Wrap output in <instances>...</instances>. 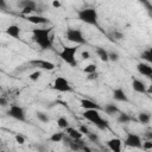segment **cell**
Returning a JSON list of instances; mask_svg holds the SVG:
<instances>
[{"instance_id":"29","label":"cell","mask_w":152,"mask_h":152,"mask_svg":"<svg viewBox=\"0 0 152 152\" xmlns=\"http://www.w3.org/2000/svg\"><path fill=\"white\" fill-rule=\"evenodd\" d=\"M87 138H88L91 142H99V141H100L99 135H97L96 133H93V132H89V133L87 134Z\"/></svg>"},{"instance_id":"18","label":"cell","mask_w":152,"mask_h":152,"mask_svg":"<svg viewBox=\"0 0 152 152\" xmlns=\"http://www.w3.org/2000/svg\"><path fill=\"white\" fill-rule=\"evenodd\" d=\"M103 110H104V113L108 114V115H114V114H116V113L120 112L119 107H118L116 104H114V103H107V104L104 106Z\"/></svg>"},{"instance_id":"1","label":"cell","mask_w":152,"mask_h":152,"mask_svg":"<svg viewBox=\"0 0 152 152\" xmlns=\"http://www.w3.org/2000/svg\"><path fill=\"white\" fill-rule=\"evenodd\" d=\"M52 28H33L32 30V39L33 42L43 50H49L52 48V39H51Z\"/></svg>"},{"instance_id":"14","label":"cell","mask_w":152,"mask_h":152,"mask_svg":"<svg viewBox=\"0 0 152 152\" xmlns=\"http://www.w3.org/2000/svg\"><path fill=\"white\" fill-rule=\"evenodd\" d=\"M113 97L115 101H119V102H128V96L126 95V93L122 88L114 89L113 90Z\"/></svg>"},{"instance_id":"22","label":"cell","mask_w":152,"mask_h":152,"mask_svg":"<svg viewBox=\"0 0 152 152\" xmlns=\"http://www.w3.org/2000/svg\"><path fill=\"white\" fill-rule=\"evenodd\" d=\"M63 139H64L63 132H56L50 137V141H52V142H61Z\"/></svg>"},{"instance_id":"3","label":"cell","mask_w":152,"mask_h":152,"mask_svg":"<svg viewBox=\"0 0 152 152\" xmlns=\"http://www.w3.org/2000/svg\"><path fill=\"white\" fill-rule=\"evenodd\" d=\"M77 17L81 21L88 24V25H94L99 26V14L95 8H83L77 12Z\"/></svg>"},{"instance_id":"30","label":"cell","mask_w":152,"mask_h":152,"mask_svg":"<svg viewBox=\"0 0 152 152\" xmlns=\"http://www.w3.org/2000/svg\"><path fill=\"white\" fill-rule=\"evenodd\" d=\"M119 53L118 52H115V51H110V52H108V59L109 61H112V62H118L119 61Z\"/></svg>"},{"instance_id":"16","label":"cell","mask_w":152,"mask_h":152,"mask_svg":"<svg viewBox=\"0 0 152 152\" xmlns=\"http://www.w3.org/2000/svg\"><path fill=\"white\" fill-rule=\"evenodd\" d=\"M6 33L13 38H19L20 37V27L15 24H12L6 27Z\"/></svg>"},{"instance_id":"10","label":"cell","mask_w":152,"mask_h":152,"mask_svg":"<svg viewBox=\"0 0 152 152\" xmlns=\"http://www.w3.org/2000/svg\"><path fill=\"white\" fill-rule=\"evenodd\" d=\"M25 19L31 23V24H34V25H46L49 24V19L44 15H39V14H28V15H25Z\"/></svg>"},{"instance_id":"36","label":"cell","mask_w":152,"mask_h":152,"mask_svg":"<svg viewBox=\"0 0 152 152\" xmlns=\"http://www.w3.org/2000/svg\"><path fill=\"white\" fill-rule=\"evenodd\" d=\"M113 36H114V38H115V39H118V40L124 39V34H122L121 32H119V31H115V32L113 33Z\"/></svg>"},{"instance_id":"8","label":"cell","mask_w":152,"mask_h":152,"mask_svg":"<svg viewBox=\"0 0 152 152\" xmlns=\"http://www.w3.org/2000/svg\"><path fill=\"white\" fill-rule=\"evenodd\" d=\"M125 145L128 147H133V148H141V138L138 134L134 133H127L126 138H125Z\"/></svg>"},{"instance_id":"42","label":"cell","mask_w":152,"mask_h":152,"mask_svg":"<svg viewBox=\"0 0 152 152\" xmlns=\"http://www.w3.org/2000/svg\"><path fill=\"white\" fill-rule=\"evenodd\" d=\"M0 89H1V87H0Z\"/></svg>"},{"instance_id":"27","label":"cell","mask_w":152,"mask_h":152,"mask_svg":"<svg viewBox=\"0 0 152 152\" xmlns=\"http://www.w3.org/2000/svg\"><path fill=\"white\" fill-rule=\"evenodd\" d=\"M96 70H97V66H96V64H94V63L88 64V65L83 69V71H84L86 74H91V72H95Z\"/></svg>"},{"instance_id":"24","label":"cell","mask_w":152,"mask_h":152,"mask_svg":"<svg viewBox=\"0 0 152 152\" xmlns=\"http://www.w3.org/2000/svg\"><path fill=\"white\" fill-rule=\"evenodd\" d=\"M19 6L23 8V7H31L33 10H36V2L33 0H21L19 2Z\"/></svg>"},{"instance_id":"31","label":"cell","mask_w":152,"mask_h":152,"mask_svg":"<svg viewBox=\"0 0 152 152\" xmlns=\"http://www.w3.org/2000/svg\"><path fill=\"white\" fill-rule=\"evenodd\" d=\"M34 10L33 8H31V7H23V10H21V14L25 17V15H28V14H32V12H33Z\"/></svg>"},{"instance_id":"33","label":"cell","mask_w":152,"mask_h":152,"mask_svg":"<svg viewBox=\"0 0 152 152\" xmlns=\"http://www.w3.org/2000/svg\"><path fill=\"white\" fill-rule=\"evenodd\" d=\"M78 129H80V132H81L82 134H84V135H87V134H88V133L90 132V131H89V128H88V127H87L86 125H81Z\"/></svg>"},{"instance_id":"28","label":"cell","mask_w":152,"mask_h":152,"mask_svg":"<svg viewBox=\"0 0 152 152\" xmlns=\"http://www.w3.org/2000/svg\"><path fill=\"white\" fill-rule=\"evenodd\" d=\"M40 76H42V71L40 70H36V71H33V72H31L28 75V78L31 81H38L40 78Z\"/></svg>"},{"instance_id":"37","label":"cell","mask_w":152,"mask_h":152,"mask_svg":"<svg viewBox=\"0 0 152 152\" xmlns=\"http://www.w3.org/2000/svg\"><path fill=\"white\" fill-rule=\"evenodd\" d=\"M87 75H88V76H87V78H88V80H96V78H97V76H99L97 71L91 72V74H87Z\"/></svg>"},{"instance_id":"19","label":"cell","mask_w":152,"mask_h":152,"mask_svg":"<svg viewBox=\"0 0 152 152\" xmlns=\"http://www.w3.org/2000/svg\"><path fill=\"white\" fill-rule=\"evenodd\" d=\"M118 121L120 124H128L131 121H134L133 116H131L129 114L125 113V112H119V116H118Z\"/></svg>"},{"instance_id":"5","label":"cell","mask_w":152,"mask_h":152,"mask_svg":"<svg viewBox=\"0 0 152 152\" xmlns=\"http://www.w3.org/2000/svg\"><path fill=\"white\" fill-rule=\"evenodd\" d=\"M65 38L71 42V43H75V44H84L86 43V39L81 32V30L78 28H74V27H69L66 31H65Z\"/></svg>"},{"instance_id":"13","label":"cell","mask_w":152,"mask_h":152,"mask_svg":"<svg viewBox=\"0 0 152 152\" xmlns=\"http://www.w3.org/2000/svg\"><path fill=\"white\" fill-rule=\"evenodd\" d=\"M107 146L110 151L113 152H121V146H122V141L119 138H113L109 139L107 141Z\"/></svg>"},{"instance_id":"25","label":"cell","mask_w":152,"mask_h":152,"mask_svg":"<svg viewBox=\"0 0 152 152\" xmlns=\"http://www.w3.org/2000/svg\"><path fill=\"white\" fill-rule=\"evenodd\" d=\"M36 116H37V119H38L40 122H43V124H46V122L50 121V118L48 116V114H45V113H43V112H37V113H36Z\"/></svg>"},{"instance_id":"23","label":"cell","mask_w":152,"mask_h":152,"mask_svg":"<svg viewBox=\"0 0 152 152\" xmlns=\"http://www.w3.org/2000/svg\"><path fill=\"white\" fill-rule=\"evenodd\" d=\"M141 58L145 59L147 63H151V62H152V49H147V50L142 51Z\"/></svg>"},{"instance_id":"4","label":"cell","mask_w":152,"mask_h":152,"mask_svg":"<svg viewBox=\"0 0 152 152\" xmlns=\"http://www.w3.org/2000/svg\"><path fill=\"white\" fill-rule=\"evenodd\" d=\"M78 48L77 46H64L63 50L59 52V57L69 65L76 66L77 61H76V53H77Z\"/></svg>"},{"instance_id":"6","label":"cell","mask_w":152,"mask_h":152,"mask_svg":"<svg viewBox=\"0 0 152 152\" xmlns=\"http://www.w3.org/2000/svg\"><path fill=\"white\" fill-rule=\"evenodd\" d=\"M52 88L57 91H61V93H70L72 91V87L70 84V82L62 77V76H57L52 83Z\"/></svg>"},{"instance_id":"32","label":"cell","mask_w":152,"mask_h":152,"mask_svg":"<svg viewBox=\"0 0 152 152\" xmlns=\"http://www.w3.org/2000/svg\"><path fill=\"white\" fill-rule=\"evenodd\" d=\"M141 148H144V150H152V140H147V141L142 142Z\"/></svg>"},{"instance_id":"39","label":"cell","mask_w":152,"mask_h":152,"mask_svg":"<svg viewBox=\"0 0 152 152\" xmlns=\"http://www.w3.org/2000/svg\"><path fill=\"white\" fill-rule=\"evenodd\" d=\"M61 5H62V4H61V1H59V0H53V1H52V6H53L55 8L61 7Z\"/></svg>"},{"instance_id":"21","label":"cell","mask_w":152,"mask_h":152,"mask_svg":"<svg viewBox=\"0 0 152 152\" xmlns=\"http://www.w3.org/2000/svg\"><path fill=\"white\" fill-rule=\"evenodd\" d=\"M96 55L100 57V59L101 61H103V62H108L109 59H108V51L106 50V49H103V48H97L96 49Z\"/></svg>"},{"instance_id":"35","label":"cell","mask_w":152,"mask_h":152,"mask_svg":"<svg viewBox=\"0 0 152 152\" xmlns=\"http://www.w3.org/2000/svg\"><path fill=\"white\" fill-rule=\"evenodd\" d=\"M7 104H8V100L6 97H4V96H0V106L1 107H6Z\"/></svg>"},{"instance_id":"38","label":"cell","mask_w":152,"mask_h":152,"mask_svg":"<svg viewBox=\"0 0 152 152\" xmlns=\"http://www.w3.org/2000/svg\"><path fill=\"white\" fill-rule=\"evenodd\" d=\"M81 56H82L83 59H89V58H90V53H89V51H82Z\"/></svg>"},{"instance_id":"11","label":"cell","mask_w":152,"mask_h":152,"mask_svg":"<svg viewBox=\"0 0 152 152\" xmlns=\"http://www.w3.org/2000/svg\"><path fill=\"white\" fill-rule=\"evenodd\" d=\"M137 71L140 75L146 76L147 78L152 77V66L150 65V63H138L137 64Z\"/></svg>"},{"instance_id":"12","label":"cell","mask_w":152,"mask_h":152,"mask_svg":"<svg viewBox=\"0 0 152 152\" xmlns=\"http://www.w3.org/2000/svg\"><path fill=\"white\" fill-rule=\"evenodd\" d=\"M132 88L135 93H139V94H147V89H146V86L142 81L138 80V78H133L132 80Z\"/></svg>"},{"instance_id":"41","label":"cell","mask_w":152,"mask_h":152,"mask_svg":"<svg viewBox=\"0 0 152 152\" xmlns=\"http://www.w3.org/2000/svg\"><path fill=\"white\" fill-rule=\"evenodd\" d=\"M0 141H1V139H0Z\"/></svg>"},{"instance_id":"26","label":"cell","mask_w":152,"mask_h":152,"mask_svg":"<svg viewBox=\"0 0 152 152\" xmlns=\"http://www.w3.org/2000/svg\"><path fill=\"white\" fill-rule=\"evenodd\" d=\"M57 126H58L59 128L65 129V128L69 126V121H68L64 116H61V118H58V120H57Z\"/></svg>"},{"instance_id":"7","label":"cell","mask_w":152,"mask_h":152,"mask_svg":"<svg viewBox=\"0 0 152 152\" xmlns=\"http://www.w3.org/2000/svg\"><path fill=\"white\" fill-rule=\"evenodd\" d=\"M7 114H8L11 118H13V119H15V120H18V121H25V120H26V115H25L24 108L20 107V106H18V104H12V106L10 107Z\"/></svg>"},{"instance_id":"17","label":"cell","mask_w":152,"mask_h":152,"mask_svg":"<svg viewBox=\"0 0 152 152\" xmlns=\"http://www.w3.org/2000/svg\"><path fill=\"white\" fill-rule=\"evenodd\" d=\"M65 129H66V133L70 137V139L76 140V139H82V137H83V134L80 132V129H76V128H72V127H69V126Z\"/></svg>"},{"instance_id":"2","label":"cell","mask_w":152,"mask_h":152,"mask_svg":"<svg viewBox=\"0 0 152 152\" xmlns=\"http://www.w3.org/2000/svg\"><path fill=\"white\" fill-rule=\"evenodd\" d=\"M82 116L86 120H88L91 124H94L99 129L103 131V129H106L108 127V121L102 119V116H101V114H100V112L97 109H84Z\"/></svg>"},{"instance_id":"40","label":"cell","mask_w":152,"mask_h":152,"mask_svg":"<svg viewBox=\"0 0 152 152\" xmlns=\"http://www.w3.org/2000/svg\"><path fill=\"white\" fill-rule=\"evenodd\" d=\"M6 7H7L6 0H0V10H5Z\"/></svg>"},{"instance_id":"15","label":"cell","mask_w":152,"mask_h":152,"mask_svg":"<svg viewBox=\"0 0 152 152\" xmlns=\"http://www.w3.org/2000/svg\"><path fill=\"white\" fill-rule=\"evenodd\" d=\"M80 103L83 109H97V110L101 109V107L96 102H94L93 100H89V99H81Z\"/></svg>"},{"instance_id":"34","label":"cell","mask_w":152,"mask_h":152,"mask_svg":"<svg viewBox=\"0 0 152 152\" xmlns=\"http://www.w3.org/2000/svg\"><path fill=\"white\" fill-rule=\"evenodd\" d=\"M15 141H17L18 144L23 145V144L25 142V138H24L23 135H20V134H17V135H15Z\"/></svg>"},{"instance_id":"9","label":"cell","mask_w":152,"mask_h":152,"mask_svg":"<svg viewBox=\"0 0 152 152\" xmlns=\"http://www.w3.org/2000/svg\"><path fill=\"white\" fill-rule=\"evenodd\" d=\"M33 68H39L43 70H53L55 69V64L50 61H44V59H32L28 62Z\"/></svg>"},{"instance_id":"20","label":"cell","mask_w":152,"mask_h":152,"mask_svg":"<svg viewBox=\"0 0 152 152\" xmlns=\"http://www.w3.org/2000/svg\"><path fill=\"white\" fill-rule=\"evenodd\" d=\"M137 120L142 125H147L151 121V114L150 113H145V112H140L138 114V119Z\"/></svg>"}]
</instances>
